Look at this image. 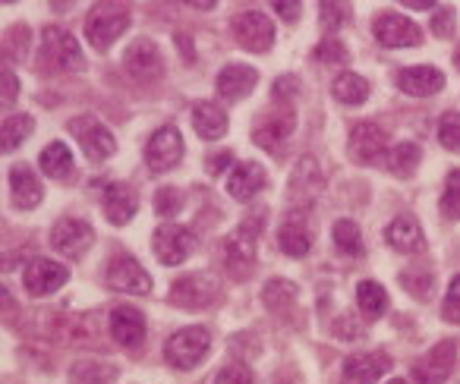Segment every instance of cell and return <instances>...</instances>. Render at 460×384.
Instances as JSON below:
<instances>
[{"mask_svg": "<svg viewBox=\"0 0 460 384\" xmlns=\"http://www.w3.org/2000/svg\"><path fill=\"white\" fill-rule=\"evenodd\" d=\"M262 233V218H246L237 231L224 240V265L230 277L246 281L256 271V240Z\"/></svg>", "mask_w": 460, "mask_h": 384, "instance_id": "cell-1", "label": "cell"}, {"mask_svg": "<svg viewBox=\"0 0 460 384\" xmlns=\"http://www.w3.org/2000/svg\"><path fill=\"white\" fill-rule=\"evenodd\" d=\"M129 29V10L123 4H95L85 20V39L98 51H108Z\"/></svg>", "mask_w": 460, "mask_h": 384, "instance_id": "cell-2", "label": "cell"}, {"mask_svg": "<svg viewBox=\"0 0 460 384\" xmlns=\"http://www.w3.org/2000/svg\"><path fill=\"white\" fill-rule=\"evenodd\" d=\"M41 64L48 70H60V73H83L85 70V57L79 41L73 39L66 29H45L41 32Z\"/></svg>", "mask_w": 460, "mask_h": 384, "instance_id": "cell-3", "label": "cell"}, {"mask_svg": "<svg viewBox=\"0 0 460 384\" xmlns=\"http://www.w3.org/2000/svg\"><path fill=\"white\" fill-rule=\"evenodd\" d=\"M211 334L208 327H183V331L171 334L164 344V359L180 371H190L208 356Z\"/></svg>", "mask_w": 460, "mask_h": 384, "instance_id": "cell-4", "label": "cell"}, {"mask_svg": "<svg viewBox=\"0 0 460 384\" xmlns=\"http://www.w3.org/2000/svg\"><path fill=\"white\" fill-rule=\"evenodd\" d=\"M296 127V114L290 104H278V108L265 110L262 117H256V127H252V139L265 148L269 154H281L284 142L290 139Z\"/></svg>", "mask_w": 460, "mask_h": 384, "instance_id": "cell-5", "label": "cell"}, {"mask_svg": "<svg viewBox=\"0 0 460 384\" xmlns=\"http://www.w3.org/2000/svg\"><path fill=\"white\" fill-rule=\"evenodd\" d=\"M217 296H221V284L211 275H205V271L183 275L180 281H173V287H171V302L177 309H190V312L208 309Z\"/></svg>", "mask_w": 460, "mask_h": 384, "instance_id": "cell-6", "label": "cell"}, {"mask_svg": "<svg viewBox=\"0 0 460 384\" xmlns=\"http://www.w3.org/2000/svg\"><path fill=\"white\" fill-rule=\"evenodd\" d=\"M230 32H234V41H237L243 51H252V54H265L275 45V26H271L269 16L259 13V10H243L240 16H234Z\"/></svg>", "mask_w": 460, "mask_h": 384, "instance_id": "cell-7", "label": "cell"}, {"mask_svg": "<svg viewBox=\"0 0 460 384\" xmlns=\"http://www.w3.org/2000/svg\"><path fill=\"white\" fill-rule=\"evenodd\" d=\"M70 133H73V139L83 145V152L89 161H104L117 152L114 133H111L102 120H95V117H73Z\"/></svg>", "mask_w": 460, "mask_h": 384, "instance_id": "cell-8", "label": "cell"}, {"mask_svg": "<svg viewBox=\"0 0 460 384\" xmlns=\"http://www.w3.org/2000/svg\"><path fill=\"white\" fill-rule=\"evenodd\" d=\"M155 256H158L161 265H183L186 258L196 252L199 240L190 227H180V224H164L155 231Z\"/></svg>", "mask_w": 460, "mask_h": 384, "instance_id": "cell-9", "label": "cell"}, {"mask_svg": "<svg viewBox=\"0 0 460 384\" xmlns=\"http://www.w3.org/2000/svg\"><path fill=\"white\" fill-rule=\"evenodd\" d=\"M457 362V344L454 340H441L422 359L413 362V381L416 384H445L447 375L454 371Z\"/></svg>", "mask_w": 460, "mask_h": 384, "instance_id": "cell-10", "label": "cell"}, {"mask_svg": "<svg viewBox=\"0 0 460 384\" xmlns=\"http://www.w3.org/2000/svg\"><path fill=\"white\" fill-rule=\"evenodd\" d=\"M372 32H376V39L382 41L385 48H394V51L422 45L420 26L401 13H378L376 22H372Z\"/></svg>", "mask_w": 460, "mask_h": 384, "instance_id": "cell-11", "label": "cell"}, {"mask_svg": "<svg viewBox=\"0 0 460 384\" xmlns=\"http://www.w3.org/2000/svg\"><path fill=\"white\" fill-rule=\"evenodd\" d=\"M183 161V135L177 127H161L158 133L148 139L146 148V164L152 173H164Z\"/></svg>", "mask_w": 460, "mask_h": 384, "instance_id": "cell-12", "label": "cell"}, {"mask_svg": "<svg viewBox=\"0 0 460 384\" xmlns=\"http://www.w3.org/2000/svg\"><path fill=\"white\" fill-rule=\"evenodd\" d=\"M92 243H95V231L83 218H64L51 231V246L66 258H83Z\"/></svg>", "mask_w": 460, "mask_h": 384, "instance_id": "cell-13", "label": "cell"}, {"mask_svg": "<svg viewBox=\"0 0 460 384\" xmlns=\"http://www.w3.org/2000/svg\"><path fill=\"white\" fill-rule=\"evenodd\" d=\"M385 148H388V133L378 127L376 120L357 123L350 129V158L359 164H376L385 158Z\"/></svg>", "mask_w": 460, "mask_h": 384, "instance_id": "cell-14", "label": "cell"}, {"mask_svg": "<svg viewBox=\"0 0 460 384\" xmlns=\"http://www.w3.org/2000/svg\"><path fill=\"white\" fill-rule=\"evenodd\" d=\"M70 281V271L64 265L51 262V258H35V262L26 265L22 271V284L32 296H51L58 293L64 284Z\"/></svg>", "mask_w": 460, "mask_h": 384, "instance_id": "cell-15", "label": "cell"}, {"mask_svg": "<svg viewBox=\"0 0 460 384\" xmlns=\"http://www.w3.org/2000/svg\"><path fill=\"white\" fill-rule=\"evenodd\" d=\"M123 66H127L129 79H136V83H142V85L161 79V70H164L158 48H155L148 39H139L129 45L127 57H123Z\"/></svg>", "mask_w": 460, "mask_h": 384, "instance_id": "cell-16", "label": "cell"}, {"mask_svg": "<svg viewBox=\"0 0 460 384\" xmlns=\"http://www.w3.org/2000/svg\"><path fill=\"white\" fill-rule=\"evenodd\" d=\"M108 287L120 290V293H148L152 290V275L142 268L136 258L120 256L108 265Z\"/></svg>", "mask_w": 460, "mask_h": 384, "instance_id": "cell-17", "label": "cell"}, {"mask_svg": "<svg viewBox=\"0 0 460 384\" xmlns=\"http://www.w3.org/2000/svg\"><path fill=\"white\" fill-rule=\"evenodd\" d=\"M111 337L127 350H139L146 344V315L133 306H117L111 312Z\"/></svg>", "mask_w": 460, "mask_h": 384, "instance_id": "cell-18", "label": "cell"}, {"mask_svg": "<svg viewBox=\"0 0 460 384\" xmlns=\"http://www.w3.org/2000/svg\"><path fill=\"white\" fill-rule=\"evenodd\" d=\"M397 89L410 98H429L445 89V73L438 66H407L397 73Z\"/></svg>", "mask_w": 460, "mask_h": 384, "instance_id": "cell-19", "label": "cell"}, {"mask_svg": "<svg viewBox=\"0 0 460 384\" xmlns=\"http://www.w3.org/2000/svg\"><path fill=\"white\" fill-rule=\"evenodd\" d=\"M391 369L388 353H357L344 362V384H376Z\"/></svg>", "mask_w": 460, "mask_h": 384, "instance_id": "cell-20", "label": "cell"}, {"mask_svg": "<svg viewBox=\"0 0 460 384\" xmlns=\"http://www.w3.org/2000/svg\"><path fill=\"white\" fill-rule=\"evenodd\" d=\"M227 177V192L237 202H250L252 196L265 189V170L256 164V161H240V164L230 167Z\"/></svg>", "mask_w": 460, "mask_h": 384, "instance_id": "cell-21", "label": "cell"}, {"mask_svg": "<svg viewBox=\"0 0 460 384\" xmlns=\"http://www.w3.org/2000/svg\"><path fill=\"white\" fill-rule=\"evenodd\" d=\"M102 208H104V214H108L111 224L123 227L133 221L139 202H136V192L129 189L127 183H108L102 189Z\"/></svg>", "mask_w": 460, "mask_h": 384, "instance_id": "cell-22", "label": "cell"}, {"mask_svg": "<svg viewBox=\"0 0 460 384\" xmlns=\"http://www.w3.org/2000/svg\"><path fill=\"white\" fill-rule=\"evenodd\" d=\"M278 243H281L284 256L290 258H303L309 249H313V231L306 224V214L303 212H290L281 224V233H278Z\"/></svg>", "mask_w": 460, "mask_h": 384, "instance_id": "cell-23", "label": "cell"}, {"mask_svg": "<svg viewBox=\"0 0 460 384\" xmlns=\"http://www.w3.org/2000/svg\"><path fill=\"white\" fill-rule=\"evenodd\" d=\"M256 83H259V73L252 70V66L230 64V66H224L221 76H217V92H221L224 98H230V101H243V98L256 89Z\"/></svg>", "mask_w": 460, "mask_h": 384, "instance_id": "cell-24", "label": "cell"}, {"mask_svg": "<svg viewBox=\"0 0 460 384\" xmlns=\"http://www.w3.org/2000/svg\"><path fill=\"white\" fill-rule=\"evenodd\" d=\"M41 196H45V189H41V179L35 177L26 164H16L13 170H10V199H13V205L26 212V208L39 205Z\"/></svg>", "mask_w": 460, "mask_h": 384, "instance_id": "cell-25", "label": "cell"}, {"mask_svg": "<svg viewBox=\"0 0 460 384\" xmlns=\"http://www.w3.org/2000/svg\"><path fill=\"white\" fill-rule=\"evenodd\" d=\"M385 240H388L391 249H397V252H422L426 249V233H422V227L416 224V218H407V214H401V218L391 221L388 231H385Z\"/></svg>", "mask_w": 460, "mask_h": 384, "instance_id": "cell-26", "label": "cell"}, {"mask_svg": "<svg viewBox=\"0 0 460 384\" xmlns=\"http://www.w3.org/2000/svg\"><path fill=\"white\" fill-rule=\"evenodd\" d=\"M192 127H196V133L202 135L205 142H215L227 133V114H224L221 104L202 101V104H196V110H192Z\"/></svg>", "mask_w": 460, "mask_h": 384, "instance_id": "cell-27", "label": "cell"}, {"mask_svg": "<svg viewBox=\"0 0 460 384\" xmlns=\"http://www.w3.org/2000/svg\"><path fill=\"white\" fill-rule=\"evenodd\" d=\"M39 164H41V170L54 179H70L73 177V152L64 145V142H51V145L41 152Z\"/></svg>", "mask_w": 460, "mask_h": 384, "instance_id": "cell-28", "label": "cell"}, {"mask_svg": "<svg viewBox=\"0 0 460 384\" xmlns=\"http://www.w3.org/2000/svg\"><path fill=\"white\" fill-rule=\"evenodd\" d=\"M114 365L98 362V359H79L70 369V384H114Z\"/></svg>", "mask_w": 460, "mask_h": 384, "instance_id": "cell-29", "label": "cell"}, {"mask_svg": "<svg viewBox=\"0 0 460 384\" xmlns=\"http://www.w3.org/2000/svg\"><path fill=\"white\" fill-rule=\"evenodd\" d=\"M388 170L394 173V177H410V173L420 167L422 161V148L416 145V142H401V145L388 148Z\"/></svg>", "mask_w": 460, "mask_h": 384, "instance_id": "cell-30", "label": "cell"}, {"mask_svg": "<svg viewBox=\"0 0 460 384\" xmlns=\"http://www.w3.org/2000/svg\"><path fill=\"white\" fill-rule=\"evenodd\" d=\"M35 120L29 114H13V117H4V127H0V148L4 152H13L26 142V135H32Z\"/></svg>", "mask_w": 460, "mask_h": 384, "instance_id": "cell-31", "label": "cell"}, {"mask_svg": "<svg viewBox=\"0 0 460 384\" xmlns=\"http://www.w3.org/2000/svg\"><path fill=\"white\" fill-rule=\"evenodd\" d=\"M332 240H334V246H338L344 256H350V258H357V256H363V233H359V224L357 221H350V218H341V221H334V227H332Z\"/></svg>", "mask_w": 460, "mask_h": 384, "instance_id": "cell-32", "label": "cell"}, {"mask_svg": "<svg viewBox=\"0 0 460 384\" xmlns=\"http://www.w3.org/2000/svg\"><path fill=\"white\" fill-rule=\"evenodd\" d=\"M332 92L341 104H350L353 108V104H363L366 98H369V83H366L359 73H341V76L334 79Z\"/></svg>", "mask_w": 460, "mask_h": 384, "instance_id": "cell-33", "label": "cell"}, {"mask_svg": "<svg viewBox=\"0 0 460 384\" xmlns=\"http://www.w3.org/2000/svg\"><path fill=\"white\" fill-rule=\"evenodd\" d=\"M357 302L369 319H378V315L388 312V293H385L382 284L376 281H363L357 287Z\"/></svg>", "mask_w": 460, "mask_h": 384, "instance_id": "cell-34", "label": "cell"}, {"mask_svg": "<svg viewBox=\"0 0 460 384\" xmlns=\"http://www.w3.org/2000/svg\"><path fill=\"white\" fill-rule=\"evenodd\" d=\"M262 300H265V306H269L271 312H284V309L294 306V300H296V287H294V284H290V281H271L269 287H265Z\"/></svg>", "mask_w": 460, "mask_h": 384, "instance_id": "cell-35", "label": "cell"}, {"mask_svg": "<svg viewBox=\"0 0 460 384\" xmlns=\"http://www.w3.org/2000/svg\"><path fill=\"white\" fill-rule=\"evenodd\" d=\"M438 142L447 152H460V114L457 110H447L438 120Z\"/></svg>", "mask_w": 460, "mask_h": 384, "instance_id": "cell-36", "label": "cell"}, {"mask_svg": "<svg viewBox=\"0 0 460 384\" xmlns=\"http://www.w3.org/2000/svg\"><path fill=\"white\" fill-rule=\"evenodd\" d=\"M401 284H403V290H410V293L416 296V300H426L435 287V277L429 275L426 268H413V271H403Z\"/></svg>", "mask_w": 460, "mask_h": 384, "instance_id": "cell-37", "label": "cell"}, {"mask_svg": "<svg viewBox=\"0 0 460 384\" xmlns=\"http://www.w3.org/2000/svg\"><path fill=\"white\" fill-rule=\"evenodd\" d=\"M155 212H158L161 218H173L177 212H183V192L173 189V186H161V189L155 192Z\"/></svg>", "mask_w": 460, "mask_h": 384, "instance_id": "cell-38", "label": "cell"}, {"mask_svg": "<svg viewBox=\"0 0 460 384\" xmlns=\"http://www.w3.org/2000/svg\"><path fill=\"white\" fill-rule=\"evenodd\" d=\"M441 212L447 218H460V170H451L445 179V192H441Z\"/></svg>", "mask_w": 460, "mask_h": 384, "instance_id": "cell-39", "label": "cell"}, {"mask_svg": "<svg viewBox=\"0 0 460 384\" xmlns=\"http://www.w3.org/2000/svg\"><path fill=\"white\" fill-rule=\"evenodd\" d=\"M347 57H350V54H347V48L341 45L338 39H325V41H319V48H315V60L325 66H344Z\"/></svg>", "mask_w": 460, "mask_h": 384, "instance_id": "cell-40", "label": "cell"}, {"mask_svg": "<svg viewBox=\"0 0 460 384\" xmlns=\"http://www.w3.org/2000/svg\"><path fill=\"white\" fill-rule=\"evenodd\" d=\"M215 384H252L250 365H243V362H227L221 371H217Z\"/></svg>", "mask_w": 460, "mask_h": 384, "instance_id": "cell-41", "label": "cell"}, {"mask_svg": "<svg viewBox=\"0 0 460 384\" xmlns=\"http://www.w3.org/2000/svg\"><path fill=\"white\" fill-rule=\"evenodd\" d=\"M441 315H445V321H451V325H460V275L451 281V287H447V296H445V306H441Z\"/></svg>", "mask_w": 460, "mask_h": 384, "instance_id": "cell-42", "label": "cell"}, {"mask_svg": "<svg viewBox=\"0 0 460 384\" xmlns=\"http://www.w3.org/2000/svg\"><path fill=\"white\" fill-rule=\"evenodd\" d=\"M432 32L438 35V39H451V32H454V7H447V4H438V7H435Z\"/></svg>", "mask_w": 460, "mask_h": 384, "instance_id": "cell-43", "label": "cell"}, {"mask_svg": "<svg viewBox=\"0 0 460 384\" xmlns=\"http://www.w3.org/2000/svg\"><path fill=\"white\" fill-rule=\"evenodd\" d=\"M319 13H322V22H325V29H341V26H344L341 20L347 16V7H344V4H322Z\"/></svg>", "mask_w": 460, "mask_h": 384, "instance_id": "cell-44", "label": "cell"}, {"mask_svg": "<svg viewBox=\"0 0 460 384\" xmlns=\"http://www.w3.org/2000/svg\"><path fill=\"white\" fill-rule=\"evenodd\" d=\"M296 92H300V83H296L294 76H284V79H278V83H275V98H278V101H284V98H294Z\"/></svg>", "mask_w": 460, "mask_h": 384, "instance_id": "cell-45", "label": "cell"}, {"mask_svg": "<svg viewBox=\"0 0 460 384\" xmlns=\"http://www.w3.org/2000/svg\"><path fill=\"white\" fill-rule=\"evenodd\" d=\"M0 92H4V101H16V95H20V83H16L13 73L4 70V79H0Z\"/></svg>", "mask_w": 460, "mask_h": 384, "instance_id": "cell-46", "label": "cell"}, {"mask_svg": "<svg viewBox=\"0 0 460 384\" xmlns=\"http://www.w3.org/2000/svg\"><path fill=\"white\" fill-rule=\"evenodd\" d=\"M271 10H275L278 16H284V20H290V22L300 20V13H303L300 4H275V7H271Z\"/></svg>", "mask_w": 460, "mask_h": 384, "instance_id": "cell-47", "label": "cell"}, {"mask_svg": "<svg viewBox=\"0 0 460 384\" xmlns=\"http://www.w3.org/2000/svg\"><path fill=\"white\" fill-rule=\"evenodd\" d=\"M177 45H180V54H186V60H192V51H190V39H186V35H177Z\"/></svg>", "mask_w": 460, "mask_h": 384, "instance_id": "cell-48", "label": "cell"}, {"mask_svg": "<svg viewBox=\"0 0 460 384\" xmlns=\"http://www.w3.org/2000/svg\"><path fill=\"white\" fill-rule=\"evenodd\" d=\"M230 164V154H221V158H215L208 164V170H221V167H227Z\"/></svg>", "mask_w": 460, "mask_h": 384, "instance_id": "cell-49", "label": "cell"}, {"mask_svg": "<svg viewBox=\"0 0 460 384\" xmlns=\"http://www.w3.org/2000/svg\"><path fill=\"white\" fill-rule=\"evenodd\" d=\"M388 384H407V381H401V378H394V381H388Z\"/></svg>", "mask_w": 460, "mask_h": 384, "instance_id": "cell-50", "label": "cell"}]
</instances>
